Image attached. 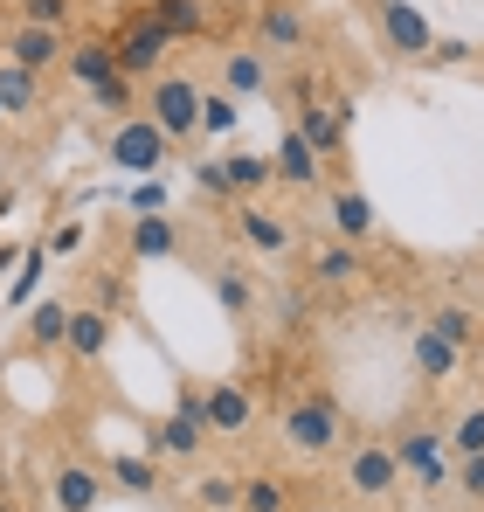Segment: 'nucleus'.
Returning a JSON list of instances; mask_svg holds the SVG:
<instances>
[{
  "mask_svg": "<svg viewBox=\"0 0 484 512\" xmlns=\"http://www.w3.org/2000/svg\"><path fill=\"white\" fill-rule=\"evenodd\" d=\"M277 443L291 457H339L346 450V416L325 388H298L284 409H277Z\"/></svg>",
  "mask_w": 484,
  "mask_h": 512,
  "instance_id": "1",
  "label": "nucleus"
},
{
  "mask_svg": "<svg viewBox=\"0 0 484 512\" xmlns=\"http://www.w3.org/2000/svg\"><path fill=\"white\" fill-rule=\"evenodd\" d=\"M339 492L353 499V506H395L408 492L402 464H395V450H388V436H346V450H339Z\"/></svg>",
  "mask_w": 484,
  "mask_h": 512,
  "instance_id": "2",
  "label": "nucleus"
},
{
  "mask_svg": "<svg viewBox=\"0 0 484 512\" xmlns=\"http://www.w3.org/2000/svg\"><path fill=\"white\" fill-rule=\"evenodd\" d=\"M388 450H395V464H402V478L415 492H443L450 485V443H443V423L436 416H402V423L388 429Z\"/></svg>",
  "mask_w": 484,
  "mask_h": 512,
  "instance_id": "3",
  "label": "nucleus"
},
{
  "mask_svg": "<svg viewBox=\"0 0 484 512\" xmlns=\"http://www.w3.org/2000/svg\"><path fill=\"white\" fill-rule=\"evenodd\" d=\"M139 111L160 125L173 146H194V139H201V84H194L187 70L146 77V84H139Z\"/></svg>",
  "mask_w": 484,
  "mask_h": 512,
  "instance_id": "4",
  "label": "nucleus"
},
{
  "mask_svg": "<svg viewBox=\"0 0 484 512\" xmlns=\"http://www.w3.org/2000/svg\"><path fill=\"white\" fill-rule=\"evenodd\" d=\"M166 49H173V35H166L146 7H132V14L111 28V63H118V77H132V84L160 77V70H166Z\"/></svg>",
  "mask_w": 484,
  "mask_h": 512,
  "instance_id": "5",
  "label": "nucleus"
},
{
  "mask_svg": "<svg viewBox=\"0 0 484 512\" xmlns=\"http://www.w3.org/2000/svg\"><path fill=\"white\" fill-rule=\"evenodd\" d=\"M104 492H111V478H104L97 457H77V450L56 457V471H49V506L56 512H97Z\"/></svg>",
  "mask_w": 484,
  "mask_h": 512,
  "instance_id": "6",
  "label": "nucleus"
},
{
  "mask_svg": "<svg viewBox=\"0 0 484 512\" xmlns=\"http://www.w3.org/2000/svg\"><path fill=\"white\" fill-rule=\"evenodd\" d=\"M104 153H111V167H125V173H153V167H166L173 139H166V132L153 125V118H146V111H132V118H118V125H111Z\"/></svg>",
  "mask_w": 484,
  "mask_h": 512,
  "instance_id": "7",
  "label": "nucleus"
},
{
  "mask_svg": "<svg viewBox=\"0 0 484 512\" xmlns=\"http://www.w3.org/2000/svg\"><path fill=\"white\" fill-rule=\"evenodd\" d=\"M374 21H381V42H388V56H402V63H429V49H436V28H429V14H422L415 0H374Z\"/></svg>",
  "mask_w": 484,
  "mask_h": 512,
  "instance_id": "8",
  "label": "nucleus"
},
{
  "mask_svg": "<svg viewBox=\"0 0 484 512\" xmlns=\"http://www.w3.org/2000/svg\"><path fill=\"white\" fill-rule=\"evenodd\" d=\"M256 49L263 56H305L312 49V14L298 0H263L256 7Z\"/></svg>",
  "mask_w": 484,
  "mask_h": 512,
  "instance_id": "9",
  "label": "nucleus"
},
{
  "mask_svg": "<svg viewBox=\"0 0 484 512\" xmlns=\"http://www.w3.org/2000/svg\"><path fill=\"white\" fill-rule=\"evenodd\" d=\"M63 49H70V35H63V28L14 21V28H7V42H0V63L28 70V77H49V70H63Z\"/></svg>",
  "mask_w": 484,
  "mask_h": 512,
  "instance_id": "10",
  "label": "nucleus"
},
{
  "mask_svg": "<svg viewBox=\"0 0 484 512\" xmlns=\"http://www.w3.org/2000/svg\"><path fill=\"white\" fill-rule=\"evenodd\" d=\"M256 388L249 381H208V443H242L256 429Z\"/></svg>",
  "mask_w": 484,
  "mask_h": 512,
  "instance_id": "11",
  "label": "nucleus"
},
{
  "mask_svg": "<svg viewBox=\"0 0 484 512\" xmlns=\"http://www.w3.org/2000/svg\"><path fill=\"white\" fill-rule=\"evenodd\" d=\"M319 194H325V222H332V236H339V243H353V250H367V243H374V229H381L374 201H367L353 180H332V187H319Z\"/></svg>",
  "mask_w": 484,
  "mask_h": 512,
  "instance_id": "12",
  "label": "nucleus"
},
{
  "mask_svg": "<svg viewBox=\"0 0 484 512\" xmlns=\"http://www.w3.org/2000/svg\"><path fill=\"white\" fill-rule=\"evenodd\" d=\"M236 236L249 256H291L298 250V229H291V215H277V208H263V201H242L236 208Z\"/></svg>",
  "mask_w": 484,
  "mask_h": 512,
  "instance_id": "13",
  "label": "nucleus"
},
{
  "mask_svg": "<svg viewBox=\"0 0 484 512\" xmlns=\"http://www.w3.org/2000/svg\"><path fill=\"white\" fill-rule=\"evenodd\" d=\"M270 173H277V187H298V194L325 187V160L312 153V139H305L298 125L277 132V146H270Z\"/></svg>",
  "mask_w": 484,
  "mask_h": 512,
  "instance_id": "14",
  "label": "nucleus"
},
{
  "mask_svg": "<svg viewBox=\"0 0 484 512\" xmlns=\"http://www.w3.org/2000/svg\"><path fill=\"white\" fill-rule=\"evenodd\" d=\"M291 125L312 139L319 160H339V153H346V97H305Z\"/></svg>",
  "mask_w": 484,
  "mask_h": 512,
  "instance_id": "15",
  "label": "nucleus"
},
{
  "mask_svg": "<svg viewBox=\"0 0 484 512\" xmlns=\"http://www.w3.org/2000/svg\"><path fill=\"white\" fill-rule=\"evenodd\" d=\"M270 84H277V77H270L263 49H249V42H242V49H222V63H215V90H229V97L249 104V97H270Z\"/></svg>",
  "mask_w": 484,
  "mask_h": 512,
  "instance_id": "16",
  "label": "nucleus"
},
{
  "mask_svg": "<svg viewBox=\"0 0 484 512\" xmlns=\"http://www.w3.org/2000/svg\"><path fill=\"white\" fill-rule=\"evenodd\" d=\"M312 277H319L325 291H353V284H367L374 270H367V250H353V243H339V236H319V243H312Z\"/></svg>",
  "mask_w": 484,
  "mask_h": 512,
  "instance_id": "17",
  "label": "nucleus"
},
{
  "mask_svg": "<svg viewBox=\"0 0 484 512\" xmlns=\"http://www.w3.org/2000/svg\"><path fill=\"white\" fill-rule=\"evenodd\" d=\"M63 353L70 360H104L111 353V312L104 305H70V326H63Z\"/></svg>",
  "mask_w": 484,
  "mask_h": 512,
  "instance_id": "18",
  "label": "nucleus"
},
{
  "mask_svg": "<svg viewBox=\"0 0 484 512\" xmlns=\"http://www.w3.org/2000/svg\"><path fill=\"white\" fill-rule=\"evenodd\" d=\"M408 360H415V374L429 381V388H443V381H457V367H464V353L443 340L436 326H415V340H408Z\"/></svg>",
  "mask_w": 484,
  "mask_h": 512,
  "instance_id": "19",
  "label": "nucleus"
},
{
  "mask_svg": "<svg viewBox=\"0 0 484 512\" xmlns=\"http://www.w3.org/2000/svg\"><path fill=\"white\" fill-rule=\"evenodd\" d=\"M104 464V478L125 492V499H153L160 492V457H139V450H111V457H97Z\"/></svg>",
  "mask_w": 484,
  "mask_h": 512,
  "instance_id": "20",
  "label": "nucleus"
},
{
  "mask_svg": "<svg viewBox=\"0 0 484 512\" xmlns=\"http://www.w3.org/2000/svg\"><path fill=\"white\" fill-rule=\"evenodd\" d=\"M118 63H111V35H83V42H70L63 49V77L77 90H90V84H104Z\"/></svg>",
  "mask_w": 484,
  "mask_h": 512,
  "instance_id": "21",
  "label": "nucleus"
},
{
  "mask_svg": "<svg viewBox=\"0 0 484 512\" xmlns=\"http://www.w3.org/2000/svg\"><path fill=\"white\" fill-rule=\"evenodd\" d=\"M208 277H215V305H222L229 319H249V312H256V270H249L242 256H229V263H215Z\"/></svg>",
  "mask_w": 484,
  "mask_h": 512,
  "instance_id": "22",
  "label": "nucleus"
},
{
  "mask_svg": "<svg viewBox=\"0 0 484 512\" xmlns=\"http://www.w3.org/2000/svg\"><path fill=\"white\" fill-rule=\"evenodd\" d=\"M146 14L160 21L173 42H201L208 28H215V14H208V0H146Z\"/></svg>",
  "mask_w": 484,
  "mask_h": 512,
  "instance_id": "23",
  "label": "nucleus"
},
{
  "mask_svg": "<svg viewBox=\"0 0 484 512\" xmlns=\"http://www.w3.org/2000/svg\"><path fill=\"white\" fill-rule=\"evenodd\" d=\"M201 443H208V429L187 423V416H160V423L146 429V457H201Z\"/></svg>",
  "mask_w": 484,
  "mask_h": 512,
  "instance_id": "24",
  "label": "nucleus"
},
{
  "mask_svg": "<svg viewBox=\"0 0 484 512\" xmlns=\"http://www.w3.org/2000/svg\"><path fill=\"white\" fill-rule=\"evenodd\" d=\"M422 326H436V333L457 346V353H471V346L484 340V319L471 312V305H464V298H443V305H429V319H422Z\"/></svg>",
  "mask_w": 484,
  "mask_h": 512,
  "instance_id": "25",
  "label": "nucleus"
},
{
  "mask_svg": "<svg viewBox=\"0 0 484 512\" xmlns=\"http://www.w3.org/2000/svg\"><path fill=\"white\" fill-rule=\"evenodd\" d=\"M298 499H305V492H298L284 471H249V478H242V512H291Z\"/></svg>",
  "mask_w": 484,
  "mask_h": 512,
  "instance_id": "26",
  "label": "nucleus"
},
{
  "mask_svg": "<svg viewBox=\"0 0 484 512\" xmlns=\"http://www.w3.org/2000/svg\"><path fill=\"white\" fill-rule=\"evenodd\" d=\"M194 512H242V471H201L194 492H187Z\"/></svg>",
  "mask_w": 484,
  "mask_h": 512,
  "instance_id": "27",
  "label": "nucleus"
},
{
  "mask_svg": "<svg viewBox=\"0 0 484 512\" xmlns=\"http://www.w3.org/2000/svg\"><path fill=\"white\" fill-rule=\"evenodd\" d=\"M222 173H229V194H236V201H263V187H277L270 153H229Z\"/></svg>",
  "mask_w": 484,
  "mask_h": 512,
  "instance_id": "28",
  "label": "nucleus"
},
{
  "mask_svg": "<svg viewBox=\"0 0 484 512\" xmlns=\"http://www.w3.org/2000/svg\"><path fill=\"white\" fill-rule=\"evenodd\" d=\"M63 326H70V305H63V298H42V305L28 312V346H35V353H63Z\"/></svg>",
  "mask_w": 484,
  "mask_h": 512,
  "instance_id": "29",
  "label": "nucleus"
},
{
  "mask_svg": "<svg viewBox=\"0 0 484 512\" xmlns=\"http://www.w3.org/2000/svg\"><path fill=\"white\" fill-rule=\"evenodd\" d=\"M83 97H90V104H97V111H104V118H111V125H118V118H132V111H139V84H132V77H118V70H111V77H104V84H90V90H83Z\"/></svg>",
  "mask_w": 484,
  "mask_h": 512,
  "instance_id": "30",
  "label": "nucleus"
},
{
  "mask_svg": "<svg viewBox=\"0 0 484 512\" xmlns=\"http://www.w3.org/2000/svg\"><path fill=\"white\" fill-rule=\"evenodd\" d=\"M35 104H42V77H28V70L0 63V111H7V118H21V111H35Z\"/></svg>",
  "mask_w": 484,
  "mask_h": 512,
  "instance_id": "31",
  "label": "nucleus"
},
{
  "mask_svg": "<svg viewBox=\"0 0 484 512\" xmlns=\"http://www.w3.org/2000/svg\"><path fill=\"white\" fill-rule=\"evenodd\" d=\"M125 250H132V256H146V263H153V256H173V250H180V236H173V222H160V215H146V222H132V236H125Z\"/></svg>",
  "mask_w": 484,
  "mask_h": 512,
  "instance_id": "32",
  "label": "nucleus"
},
{
  "mask_svg": "<svg viewBox=\"0 0 484 512\" xmlns=\"http://www.w3.org/2000/svg\"><path fill=\"white\" fill-rule=\"evenodd\" d=\"M443 443H450V457H478L484 450V402H464L457 423L443 429Z\"/></svg>",
  "mask_w": 484,
  "mask_h": 512,
  "instance_id": "33",
  "label": "nucleus"
},
{
  "mask_svg": "<svg viewBox=\"0 0 484 512\" xmlns=\"http://www.w3.org/2000/svg\"><path fill=\"white\" fill-rule=\"evenodd\" d=\"M450 492H457L464 506L484 512V450L478 457H450Z\"/></svg>",
  "mask_w": 484,
  "mask_h": 512,
  "instance_id": "34",
  "label": "nucleus"
},
{
  "mask_svg": "<svg viewBox=\"0 0 484 512\" xmlns=\"http://www.w3.org/2000/svg\"><path fill=\"white\" fill-rule=\"evenodd\" d=\"M21 7V21H35V28H63L70 35V21H77L83 0H14Z\"/></svg>",
  "mask_w": 484,
  "mask_h": 512,
  "instance_id": "35",
  "label": "nucleus"
},
{
  "mask_svg": "<svg viewBox=\"0 0 484 512\" xmlns=\"http://www.w3.org/2000/svg\"><path fill=\"white\" fill-rule=\"evenodd\" d=\"M242 118V97H229V90H201V132H229V125H236Z\"/></svg>",
  "mask_w": 484,
  "mask_h": 512,
  "instance_id": "36",
  "label": "nucleus"
},
{
  "mask_svg": "<svg viewBox=\"0 0 484 512\" xmlns=\"http://www.w3.org/2000/svg\"><path fill=\"white\" fill-rule=\"evenodd\" d=\"M90 305H104L111 319L125 312V277L118 270H90Z\"/></svg>",
  "mask_w": 484,
  "mask_h": 512,
  "instance_id": "37",
  "label": "nucleus"
},
{
  "mask_svg": "<svg viewBox=\"0 0 484 512\" xmlns=\"http://www.w3.org/2000/svg\"><path fill=\"white\" fill-rule=\"evenodd\" d=\"M173 416H187V423L208 429V388H201V381H180V395H173Z\"/></svg>",
  "mask_w": 484,
  "mask_h": 512,
  "instance_id": "38",
  "label": "nucleus"
},
{
  "mask_svg": "<svg viewBox=\"0 0 484 512\" xmlns=\"http://www.w3.org/2000/svg\"><path fill=\"white\" fill-rule=\"evenodd\" d=\"M194 180H201V194H215V201H236V194H229V173H222V160H201V167H194Z\"/></svg>",
  "mask_w": 484,
  "mask_h": 512,
  "instance_id": "39",
  "label": "nucleus"
},
{
  "mask_svg": "<svg viewBox=\"0 0 484 512\" xmlns=\"http://www.w3.org/2000/svg\"><path fill=\"white\" fill-rule=\"evenodd\" d=\"M291 512H353V506H332V499H298Z\"/></svg>",
  "mask_w": 484,
  "mask_h": 512,
  "instance_id": "40",
  "label": "nucleus"
},
{
  "mask_svg": "<svg viewBox=\"0 0 484 512\" xmlns=\"http://www.w3.org/2000/svg\"><path fill=\"white\" fill-rule=\"evenodd\" d=\"M0 125H7V111H0Z\"/></svg>",
  "mask_w": 484,
  "mask_h": 512,
  "instance_id": "41",
  "label": "nucleus"
}]
</instances>
